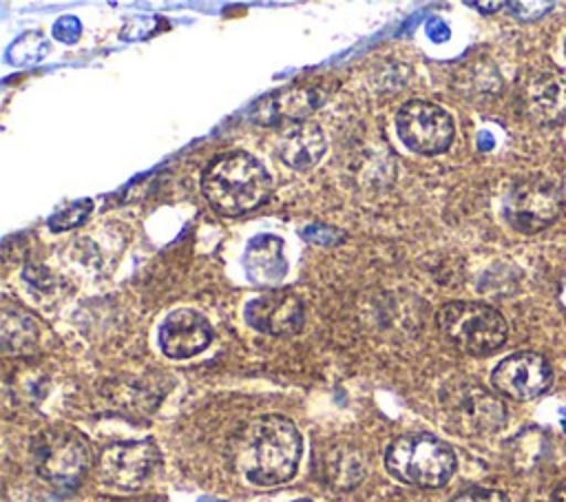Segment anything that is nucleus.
<instances>
[{
	"instance_id": "obj_30",
	"label": "nucleus",
	"mask_w": 566,
	"mask_h": 502,
	"mask_svg": "<svg viewBox=\"0 0 566 502\" xmlns=\"http://www.w3.org/2000/svg\"><path fill=\"white\" fill-rule=\"evenodd\" d=\"M296 502H312V500H296Z\"/></svg>"
},
{
	"instance_id": "obj_19",
	"label": "nucleus",
	"mask_w": 566,
	"mask_h": 502,
	"mask_svg": "<svg viewBox=\"0 0 566 502\" xmlns=\"http://www.w3.org/2000/svg\"><path fill=\"white\" fill-rule=\"evenodd\" d=\"M49 53V40L38 31H27L7 51V60L15 66H29L40 62Z\"/></svg>"
},
{
	"instance_id": "obj_29",
	"label": "nucleus",
	"mask_w": 566,
	"mask_h": 502,
	"mask_svg": "<svg viewBox=\"0 0 566 502\" xmlns=\"http://www.w3.org/2000/svg\"><path fill=\"white\" fill-rule=\"evenodd\" d=\"M199 502H223V500H214V498H201Z\"/></svg>"
},
{
	"instance_id": "obj_20",
	"label": "nucleus",
	"mask_w": 566,
	"mask_h": 502,
	"mask_svg": "<svg viewBox=\"0 0 566 502\" xmlns=\"http://www.w3.org/2000/svg\"><path fill=\"white\" fill-rule=\"evenodd\" d=\"M93 210V201L91 199H80L66 208H62L60 212H55L51 219H49V228L55 230V232H62V230H69V228H75L80 223L86 221V217L91 215Z\"/></svg>"
},
{
	"instance_id": "obj_13",
	"label": "nucleus",
	"mask_w": 566,
	"mask_h": 502,
	"mask_svg": "<svg viewBox=\"0 0 566 502\" xmlns=\"http://www.w3.org/2000/svg\"><path fill=\"white\" fill-rule=\"evenodd\" d=\"M212 341L208 318L195 310H175L159 325V347L168 358H190Z\"/></svg>"
},
{
	"instance_id": "obj_9",
	"label": "nucleus",
	"mask_w": 566,
	"mask_h": 502,
	"mask_svg": "<svg viewBox=\"0 0 566 502\" xmlns=\"http://www.w3.org/2000/svg\"><path fill=\"white\" fill-rule=\"evenodd\" d=\"M562 212V192L553 181L526 179L511 188L504 199L506 221L524 232L533 234L548 228Z\"/></svg>"
},
{
	"instance_id": "obj_16",
	"label": "nucleus",
	"mask_w": 566,
	"mask_h": 502,
	"mask_svg": "<svg viewBox=\"0 0 566 502\" xmlns=\"http://www.w3.org/2000/svg\"><path fill=\"white\" fill-rule=\"evenodd\" d=\"M245 272L252 283L272 285L279 283L287 272V261L283 254V241L276 234H259L248 241L243 257Z\"/></svg>"
},
{
	"instance_id": "obj_10",
	"label": "nucleus",
	"mask_w": 566,
	"mask_h": 502,
	"mask_svg": "<svg viewBox=\"0 0 566 502\" xmlns=\"http://www.w3.org/2000/svg\"><path fill=\"white\" fill-rule=\"evenodd\" d=\"M551 380L553 372L548 360L535 352L511 354L500 360L491 374L493 387L513 400H531L544 394Z\"/></svg>"
},
{
	"instance_id": "obj_7",
	"label": "nucleus",
	"mask_w": 566,
	"mask_h": 502,
	"mask_svg": "<svg viewBox=\"0 0 566 502\" xmlns=\"http://www.w3.org/2000/svg\"><path fill=\"white\" fill-rule=\"evenodd\" d=\"M396 130L402 144L420 155L444 153L455 135L451 115L429 100L405 102L396 113Z\"/></svg>"
},
{
	"instance_id": "obj_15",
	"label": "nucleus",
	"mask_w": 566,
	"mask_h": 502,
	"mask_svg": "<svg viewBox=\"0 0 566 502\" xmlns=\"http://www.w3.org/2000/svg\"><path fill=\"white\" fill-rule=\"evenodd\" d=\"M327 142L316 122L292 124L276 142V153L294 170H307L316 166L325 155Z\"/></svg>"
},
{
	"instance_id": "obj_25",
	"label": "nucleus",
	"mask_w": 566,
	"mask_h": 502,
	"mask_svg": "<svg viewBox=\"0 0 566 502\" xmlns=\"http://www.w3.org/2000/svg\"><path fill=\"white\" fill-rule=\"evenodd\" d=\"M424 31H427L429 40H433V42H447V40H449V35H451V31H449L447 22H442L440 18H431V20L427 22Z\"/></svg>"
},
{
	"instance_id": "obj_8",
	"label": "nucleus",
	"mask_w": 566,
	"mask_h": 502,
	"mask_svg": "<svg viewBox=\"0 0 566 502\" xmlns=\"http://www.w3.org/2000/svg\"><path fill=\"white\" fill-rule=\"evenodd\" d=\"M159 464L161 453L150 438L124 440L104 447L99 456V475L111 487L135 491L155 475Z\"/></svg>"
},
{
	"instance_id": "obj_6",
	"label": "nucleus",
	"mask_w": 566,
	"mask_h": 502,
	"mask_svg": "<svg viewBox=\"0 0 566 502\" xmlns=\"http://www.w3.org/2000/svg\"><path fill=\"white\" fill-rule=\"evenodd\" d=\"M35 471L53 484H77L93 462L88 440L69 427H51L33 440Z\"/></svg>"
},
{
	"instance_id": "obj_28",
	"label": "nucleus",
	"mask_w": 566,
	"mask_h": 502,
	"mask_svg": "<svg viewBox=\"0 0 566 502\" xmlns=\"http://www.w3.org/2000/svg\"><path fill=\"white\" fill-rule=\"evenodd\" d=\"M551 502H566V482H562V484L553 491Z\"/></svg>"
},
{
	"instance_id": "obj_4",
	"label": "nucleus",
	"mask_w": 566,
	"mask_h": 502,
	"mask_svg": "<svg viewBox=\"0 0 566 502\" xmlns=\"http://www.w3.org/2000/svg\"><path fill=\"white\" fill-rule=\"evenodd\" d=\"M438 327L447 343L471 356L497 352L509 334L504 316L484 303L451 301L438 312Z\"/></svg>"
},
{
	"instance_id": "obj_22",
	"label": "nucleus",
	"mask_w": 566,
	"mask_h": 502,
	"mask_svg": "<svg viewBox=\"0 0 566 502\" xmlns=\"http://www.w3.org/2000/svg\"><path fill=\"white\" fill-rule=\"evenodd\" d=\"M80 33H82V22L75 15H62L53 24V38L64 44L77 42Z\"/></svg>"
},
{
	"instance_id": "obj_11",
	"label": "nucleus",
	"mask_w": 566,
	"mask_h": 502,
	"mask_svg": "<svg viewBox=\"0 0 566 502\" xmlns=\"http://www.w3.org/2000/svg\"><path fill=\"white\" fill-rule=\"evenodd\" d=\"M323 88L314 84H290L276 88L250 106V119L261 126L305 122L323 104Z\"/></svg>"
},
{
	"instance_id": "obj_5",
	"label": "nucleus",
	"mask_w": 566,
	"mask_h": 502,
	"mask_svg": "<svg viewBox=\"0 0 566 502\" xmlns=\"http://www.w3.org/2000/svg\"><path fill=\"white\" fill-rule=\"evenodd\" d=\"M440 409L447 427L462 436H486L506 420L502 400L473 380H453L440 391Z\"/></svg>"
},
{
	"instance_id": "obj_23",
	"label": "nucleus",
	"mask_w": 566,
	"mask_h": 502,
	"mask_svg": "<svg viewBox=\"0 0 566 502\" xmlns=\"http://www.w3.org/2000/svg\"><path fill=\"white\" fill-rule=\"evenodd\" d=\"M451 502H509V498L495 489H467L460 495H455Z\"/></svg>"
},
{
	"instance_id": "obj_24",
	"label": "nucleus",
	"mask_w": 566,
	"mask_h": 502,
	"mask_svg": "<svg viewBox=\"0 0 566 502\" xmlns=\"http://www.w3.org/2000/svg\"><path fill=\"white\" fill-rule=\"evenodd\" d=\"M301 234H303L307 241H312V243H336L338 237H343L336 228L325 226V223H312V226H307Z\"/></svg>"
},
{
	"instance_id": "obj_3",
	"label": "nucleus",
	"mask_w": 566,
	"mask_h": 502,
	"mask_svg": "<svg viewBox=\"0 0 566 502\" xmlns=\"http://www.w3.org/2000/svg\"><path fill=\"white\" fill-rule=\"evenodd\" d=\"M387 471L413 487H442L455 471L453 449L431 433H405L398 436L385 456Z\"/></svg>"
},
{
	"instance_id": "obj_1",
	"label": "nucleus",
	"mask_w": 566,
	"mask_h": 502,
	"mask_svg": "<svg viewBox=\"0 0 566 502\" xmlns=\"http://www.w3.org/2000/svg\"><path fill=\"white\" fill-rule=\"evenodd\" d=\"M303 440L292 420L279 414L259 416L241 431L237 467L256 487L287 482L298 467Z\"/></svg>"
},
{
	"instance_id": "obj_18",
	"label": "nucleus",
	"mask_w": 566,
	"mask_h": 502,
	"mask_svg": "<svg viewBox=\"0 0 566 502\" xmlns=\"http://www.w3.org/2000/svg\"><path fill=\"white\" fill-rule=\"evenodd\" d=\"M38 341V325L35 321L15 310H7L2 314V345H4V352L9 354H24V352H31L33 345Z\"/></svg>"
},
{
	"instance_id": "obj_31",
	"label": "nucleus",
	"mask_w": 566,
	"mask_h": 502,
	"mask_svg": "<svg viewBox=\"0 0 566 502\" xmlns=\"http://www.w3.org/2000/svg\"><path fill=\"white\" fill-rule=\"evenodd\" d=\"M564 49H566V46H564Z\"/></svg>"
},
{
	"instance_id": "obj_12",
	"label": "nucleus",
	"mask_w": 566,
	"mask_h": 502,
	"mask_svg": "<svg viewBox=\"0 0 566 502\" xmlns=\"http://www.w3.org/2000/svg\"><path fill=\"white\" fill-rule=\"evenodd\" d=\"M250 327L272 336H287L303 325V301L290 290H272L245 305Z\"/></svg>"
},
{
	"instance_id": "obj_21",
	"label": "nucleus",
	"mask_w": 566,
	"mask_h": 502,
	"mask_svg": "<svg viewBox=\"0 0 566 502\" xmlns=\"http://www.w3.org/2000/svg\"><path fill=\"white\" fill-rule=\"evenodd\" d=\"M504 7L513 18L528 22L542 18L548 9H553V2H506Z\"/></svg>"
},
{
	"instance_id": "obj_17",
	"label": "nucleus",
	"mask_w": 566,
	"mask_h": 502,
	"mask_svg": "<svg viewBox=\"0 0 566 502\" xmlns=\"http://www.w3.org/2000/svg\"><path fill=\"white\" fill-rule=\"evenodd\" d=\"M318 471L323 480L334 489H352L363 480L365 464L356 449L336 445L323 453Z\"/></svg>"
},
{
	"instance_id": "obj_14",
	"label": "nucleus",
	"mask_w": 566,
	"mask_h": 502,
	"mask_svg": "<svg viewBox=\"0 0 566 502\" xmlns=\"http://www.w3.org/2000/svg\"><path fill=\"white\" fill-rule=\"evenodd\" d=\"M524 113L542 126H555L566 119V77L539 73L531 77L522 95Z\"/></svg>"
},
{
	"instance_id": "obj_26",
	"label": "nucleus",
	"mask_w": 566,
	"mask_h": 502,
	"mask_svg": "<svg viewBox=\"0 0 566 502\" xmlns=\"http://www.w3.org/2000/svg\"><path fill=\"white\" fill-rule=\"evenodd\" d=\"M469 7H475V9H480L482 13H493V11H497V9H502L506 2H467Z\"/></svg>"
},
{
	"instance_id": "obj_2",
	"label": "nucleus",
	"mask_w": 566,
	"mask_h": 502,
	"mask_svg": "<svg viewBox=\"0 0 566 502\" xmlns=\"http://www.w3.org/2000/svg\"><path fill=\"white\" fill-rule=\"evenodd\" d=\"M272 190L265 166L245 150L223 153L201 175V192L223 217H239L259 208Z\"/></svg>"
},
{
	"instance_id": "obj_27",
	"label": "nucleus",
	"mask_w": 566,
	"mask_h": 502,
	"mask_svg": "<svg viewBox=\"0 0 566 502\" xmlns=\"http://www.w3.org/2000/svg\"><path fill=\"white\" fill-rule=\"evenodd\" d=\"M495 146V139L491 137V133H480L478 135V148L480 150H491Z\"/></svg>"
}]
</instances>
